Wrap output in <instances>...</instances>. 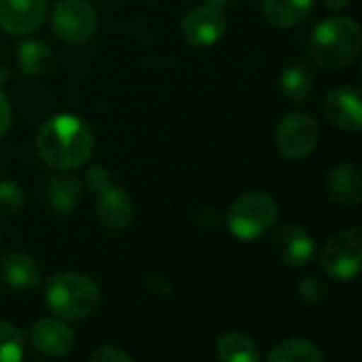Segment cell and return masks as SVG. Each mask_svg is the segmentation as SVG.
<instances>
[{
  "mask_svg": "<svg viewBox=\"0 0 362 362\" xmlns=\"http://www.w3.org/2000/svg\"><path fill=\"white\" fill-rule=\"evenodd\" d=\"M361 45L362 32L356 19L331 17L320 21L312 32L308 53L322 68H344L358 57Z\"/></svg>",
  "mask_w": 362,
  "mask_h": 362,
  "instance_id": "2",
  "label": "cell"
},
{
  "mask_svg": "<svg viewBox=\"0 0 362 362\" xmlns=\"http://www.w3.org/2000/svg\"><path fill=\"white\" fill-rule=\"evenodd\" d=\"M216 354L223 362H257L261 352L257 341L242 331H227L216 341Z\"/></svg>",
  "mask_w": 362,
  "mask_h": 362,
  "instance_id": "18",
  "label": "cell"
},
{
  "mask_svg": "<svg viewBox=\"0 0 362 362\" xmlns=\"http://www.w3.org/2000/svg\"><path fill=\"white\" fill-rule=\"evenodd\" d=\"M30 341L38 352L53 356V358H62L74 350L76 337L64 322L53 320V318H42L32 325Z\"/></svg>",
  "mask_w": 362,
  "mask_h": 362,
  "instance_id": "11",
  "label": "cell"
},
{
  "mask_svg": "<svg viewBox=\"0 0 362 362\" xmlns=\"http://www.w3.org/2000/svg\"><path fill=\"white\" fill-rule=\"evenodd\" d=\"M278 218V204L265 191H248L240 195L229 212L227 225L238 240H257L265 235Z\"/></svg>",
  "mask_w": 362,
  "mask_h": 362,
  "instance_id": "4",
  "label": "cell"
},
{
  "mask_svg": "<svg viewBox=\"0 0 362 362\" xmlns=\"http://www.w3.org/2000/svg\"><path fill=\"white\" fill-rule=\"evenodd\" d=\"M51 49L36 38L23 40L17 47V64L25 76H42L51 68Z\"/></svg>",
  "mask_w": 362,
  "mask_h": 362,
  "instance_id": "20",
  "label": "cell"
},
{
  "mask_svg": "<svg viewBox=\"0 0 362 362\" xmlns=\"http://www.w3.org/2000/svg\"><path fill=\"white\" fill-rule=\"evenodd\" d=\"M51 23L57 38L66 45H85L98 30V13L87 0H59Z\"/></svg>",
  "mask_w": 362,
  "mask_h": 362,
  "instance_id": "6",
  "label": "cell"
},
{
  "mask_svg": "<svg viewBox=\"0 0 362 362\" xmlns=\"http://www.w3.org/2000/svg\"><path fill=\"white\" fill-rule=\"evenodd\" d=\"M280 87H282V93L291 102H301V100H305L310 95L312 87H314V78H312V74H310L308 68L295 64V66H288L282 72Z\"/></svg>",
  "mask_w": 362,
  "mask_h": 362,
  "instance_id": "21",
  "label": "cell"
},
{
  "mask_svg": "<svg viewBox=\"0 0 362 362\" xmlns=\"http://www.w3.org/2000/svg\"><path fill=\"white\" fill-rule=\"evenodd\" d=\"M320 138L318 123L308 112H291L286 115L276 129V148L284 159L297 161L308 157Z\"/></svg>",
  "mask_w": 362,
  "mask_h": 362,
  "instance_id": "7",
  "label": "cell"
},
{
  "mask_svg": "<svg viewBox=\"0 0 362 362\" xmlns=\"http://www.w3.org/2000/svg\"><path fill=\"white\" fill-rule=\"evenodd\" d=\"M110 185H112V182H110V174H108L104 168L95 165V168H91V170L87 172V187H89L91 191L100 193V191L108 189Z\"/></svg>",
  "mask_w": 362,
  "mask_h": 362,
  "instance_id": "26",
  "label": "cell"
},
{
  "mask_svg": "<svg viewBox=\"0 0 362 362\" xmlns=\"http://www.w3.org/2000/svg\"><path fill=\"white\" fill-rule=\"evenodd\" d=\"M322 272L339 282L356 280L362 267V235L358 229L335 233L320 252Z\"/></svg>",
  "mask_w": 362,
  "mask_h": 362,
  "instance_id": "5",
  "label": "cell"
},
{
  "mask_svg": "<svg viewBox=\"0 0 362 362\" xmlns=\"http://www.w3.org/2000/svg\"><path fill=\"white\" fill-rule=\"evenodd\" d=\"M0 276L13 288H34L40 282L36 261L21 250H13L0 261Z\"/></svg>",
  "mask_w": 362,
  "mask_h": 362,
  "instance_id": "15",
  "label": "cell"
},
{
  "mask_svg": "<svg viewBox=\"0 0 362 362\" xmlns=\"http://www.w3.org/2000/svg\"><path fill=\"white\" fill-rule=\"evenodd\" d=\"M89 361H93V362H132V356H129L125 350L117 348V346H102V348H98L95 352H91V354H89Z\"/></svg>",
  "mask_w": 362,
  "mask_h": 362,
  "instance_id": "25",
  "label": "cell"
},
{
  "mask_svg": "<svg viewBox=\"0 0 362 362\" xmlns=\"http://www.w3.org/2000/svg\"><path fill=\"white\" fill-rule=\"evenodd\" d=\"M322 2H325L329 8H335V11H337V8H344V6H348V4H350V0H322Z\"/></svg>",
  "mask_w": 362,
  "mask_h": 362,
  "instance_id": "28",
  "label": "cell"
},
{
  "mask_svg": "<svg viewBox=\"0 0 362 362\" xmlns=\"http://www.w3.org/2000/svg\"><path fill=\"white\" fill-rule=\"evenodd\" d=\"M322 110L333 127L350 134L361 132L362 102L356 87H337L329 91L322 100Z\"/></svg>",
  "mask_w": 362,
  "mask_h": 362,
  "instance_id": "9",
  "label": "cell"
},
{
  "mask_svg": "<svg viewBox=\"0 0 362 362\" xmlns=\"http://www.w3.org/2000/svg\"><path fill=\"white\" fill-rule=\"evenodd\" d=\"M95 214H98V221L104 229L108 231H125L134 218V204H132V197L110 185L108 189L100 191L98 193V204H95Z\"/></svg>",
  "mask_w": 362,
  "mask_h": 362,
  "instance_id": "12",
  "label": "cell"
},
{
  "mask_svg": "<svg viewBox=\"0 0 362 362\" xmlns=\"http://www.w3.org/2000/svg\"><path fill=\"white\" fill-rule=\"evenodd\" d=\"M25 354V339L21 331L6 322L0 320V362H17Z\"/></svg>",
  "mask_w": 362,
  "mask_h": 362,
  "instance_id": "22",
  "label": "cell"
},
{
  "mask_svg": "<svg viewBox=\"0 0 362 362\" xmlns=\"http://www.w3.org/2000/svg\"><path fill=\"white\" fill-rule=\"evenodd\" d=\"M314 0H263L265 19L276 28L299 25L312 11Z\"/></svg>",
  "mask_w": 362,
  "mask_h": 362,
  "instance_id": "17",
  "label": "cell"
},
{
  "mask_svg": "<svg viewBox=\"0 0 362 362\" xmlns=\"http://www.w3.org/2000/svg\"><path fill=\"white\" fill-rule=\"evenodd\" d=\"M8 125H11V102L4 95V91L0 89V138L6 134Z\"/></svg>",
  "mask_w": 362,
  "mask_h": 362,
  "instance_id": "27",
  "label": "cell"
},
{
  "mask_svg": "<svg viewBox=\"0 0 362 362\" xmlns=\"http://www.w3.org/2000/svg\"><path fill=\"white\" fill-rule=\"evenodd\" d=\"M25 197L21 189L11 180H0V212H17Z\"/></svg>",
  "mask_w": 362,
  "mask_h": 362,
  "instance_id": "23",
  "label": "cell"
},
{
  "mask_svg": "<svg viewBox=\"0 0 362 362\" xmlns=\"http://www.w3.org/2000/svg\"><path fill=\"white\" fill-rule=\"evenodd\" d=\"M299 295L308 305H318L327 299V286L318 278H305L299 284Z\"/></svg>",
  "mask_w": 362,
  "mask_h": 362,
  "instance_id": "24",
  "label": "cell"
},
{
  "mask_svg": "<svg viewBox=\"0 0 362 362\" xmlns=\"http://www.w3.org/2000/svg\"><path fill=\"white\" fill-rule=\"evenodd\" d=\"M329 195L344 206H356L362 197L361 170L354 163H339L329 172L327 178Z\"/></svg>",
  "mask_w": 362,
  "mask_h": 362,
  "instance_id": "14",
  "label": "cell"
},
{
  "mask_svg": "<svg viewBox=\"0 0 362 362\" xmlns=\"http://www.w3.org/2000/svg\"><path fill=\"white\" fill-rule=\"evenodd\" d=\"M276 252L288 267H303L314 257V238L301 223H288L276 233Z\"/></svg>",
  "mask_w": 362,
  "mask_h": 362,
  "instance_id": "13",
  "label": "cell"
},
{
  "mask_svg": "<svg viewBox=\"0 0 362 362\" xmlns=\"http://www.w3.org/2000/svg\"><path fill=\"white\" fill-rule=\"evenodd\" d=\"M227 2H229V0H208L206 4H210V6H214V8H221V11H223V6H225Z\"/></svg>",
  "mask_w": 362,
  "mask_h": 362,
  "instance_id": "29",
  "label": "cell"
},
{
  "mask_svg": "<svg viewBox=\"0 0 362 362\" xmlns=\"http://www.w3.org/2000/svg\"><path fill=\"white\" fill-rule=\"evenodd\" d=\"M81 197H83L81 182L74 176L66 174V172L55 174L47 182V199H49V204H51V208L55 212H62V214L72 212L78 206Z\"/></svg>",
  "mask_w": 362,
  "mask_h": 362,
  "instance_id": "16",
  "label": "cell"
},
{
  "mask_svg": "<svg viewBox=\"0 0 362 362\" xmlns=\"http://www.w3.org/2000/svg\"><path fill=\"white\" fill-rule=\"evenodd\" d=\"M47 305L64 320H85L100 308L102 293L95 280L85 274H57L47 284Z\"/></svg>",
  "mask_w": 362,
  "mask_h": 362,
  "instance_id": "3",
  "label": "cell"
},
{
  "mask_svg": "<svg viewBox=\"0 0 362 362\" xmlns=\"http://www.w3.org/2000/svg\"><path fill=\"white\" fill-rule=\"evenodd\" d=\"M36 151L49 168L68 172L81 168L91 157L93 136L78 117L57 115L40 125L36 134Z\"/></svg>",
  "mask_w": 362,
  "mask_h": 362,
  "instance_id": "1",
  "label": "cell"
},
{
  "mask_svg": "<svg viewBox=\"0 0 362 362\" xmlns=\"http://www.w3.org/2000/svg\"><path fill=\"white\" fill-rule=\"evenodd\" d=\"M227 30V19L221 8L202 4L191 8L182 19V38L193 47L216 45Z\"/></svg>",
  "mask_w": 362,
  "mask_h": 362,
  "instance_id": "8",
  "label": "cell"
},
{
  "mask_svg": "<svg viewBox=\"0 0 362 362\" xmlns=\"http://www.w3.org/2000/svg\"><path fill=\"white\" fill-rule=\"evenodd\" d=\"M47 15V0H0V28L11 34L38 30Z\"/></svg>",
  "mask_w": 362,
  "mask_h": 362,
  "instance_id": "10",
  "label": "cell"
},
{
  "mask_svg": "<svg viewBox=\"0 0 362 362\" xmlns=\"http://www.w3.org/2000/svg\"><path fill=\"white\" fill-rule=\"evenodd\" d=\"M269 362H325V352L308 339L291 337L282 339L267 356Z\"/></svg>",
  "mask_w": 362,
  "mask_h": 362,
  "instance_id": "19",
  "label": "cell"
}]
</instances>
